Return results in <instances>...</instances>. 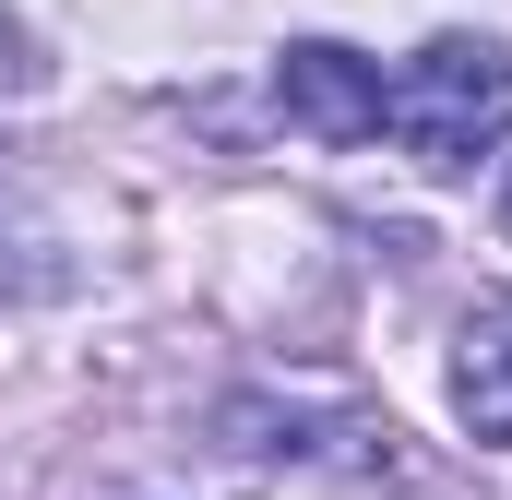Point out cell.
Here are the masks:
<instances>
[{
	"instance_id": "obj_1",
	"label": "cell",
	"mask_w": 512,
	"mask_h": 500,
	"mask_svg": "<svg viewBox=\"0 0 512 500\" xmlns=\"http://www.w3.org/2000/svg\"><path fill=\"white\" fill-rule=\"evenodd\" d=\"M382 131L405 143V167H429V179L501 155L512 143V48L501 36H429V48L393 72Z\"/></svg>"
},
{
	"instance_id": "obj_2",
	"label": "cell",
	"mask_w": 512,
	"mask_h": 500,
	"mask_svg": "<svg viewBox=\"0 0 512 500\" xmlns=\"http://www.w3.org/2000/svg\"><path fill=\"white\" fill-rule=\"evenodd\" d=\"M215 441L239 465H346V477H393V429L358 405H274V393H227Z\"/></svg>"
},
{
	"instance_id": "obj_3",
	"label": "cell",
	"mask_w": 512,
	"mask_h": 500,
	"mask_svg": "<svg viewBox=\"0 0 512 500\" xmlns=\"http://www.w3.org/2000/svg\"><path fill=\"white\" fill-rule=\"evenodd\" d=\"M274 108L310 131V143H382V60H358V48H334V36H298L286 60H274Z\"/></svg>"
},
{
	"instance_id": "obj_4",
	"label": "cell",
	"mask_w": 512,
	"mask_h": 500,
	"mask_svg": "<svg viewBox=\"0 0 512 500\" xmlns=\"http://www.w3.org/2000/svg\"><path fill=\"white\" fill-rule=\"evenodd\" d=\"M453 417L477 441H512V298H477L453 334Z\"/></svg>"
},
{
	"instance_id": "obj_5",
	"label": "cell",
	"mask_w": 512,
	"mask_h": 500,
	"mask_svg": "<svg viewBox=\"0 0 512 500\" xmlns=\"http://www.w3.org/2000/svg\"><path fill=\"white\" fill-rule=\"evenodd\" d=\"M24 72H36V60H24V24L0 12V84H24Z\"/></svg>"
},
{
	"instance_id": "obj_6",
	"label": "cell",
	"mask_w": 512,
	"mask_h": 500,
	"mask_svg": "<svg viewBox=\"0 0 512 500\" xmlns=\"http://www.w3.org/2000/svg\"><path fill=\"white\" fill-rule=\"evenodd\" d=\"M501 239H512V179H501Z\"/></svg>"
}]
</instances>
